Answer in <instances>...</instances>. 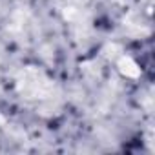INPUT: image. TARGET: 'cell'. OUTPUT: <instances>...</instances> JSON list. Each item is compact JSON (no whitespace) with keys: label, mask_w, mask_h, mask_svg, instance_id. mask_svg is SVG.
<instances>
[{"label":"cell","mask_w":155,"mask_h":155,"mask_svg":"<svg viewBox=\"0 0 155 155\" xmlns=\"http://www.w3.org/2000/svg\"><path fill=\"white\" fill-rule=\"evenodd\" d=\"M17 86H18V91L28 99H48V97H51V93L55 90L53 82L42 71H38L35 68H26L20 73Z\"/></svg>","instance_id":"obj_1"},{"label":"cell","mask_w":155,"mask_h":155,"mask_svg":"<svg viewBox=\"0 0 155 155\" xmlns=\"http://www.w3.org/2000/svg\"><path fill=\"white\" fill-rule=\"evenodd\" d=\"M119 68H120V71H122L126 77H139V73H140L139 66H137L130 57H122L120 62H119Z\"/></svg>","instance_id":"obj_2"}]
</instances>
